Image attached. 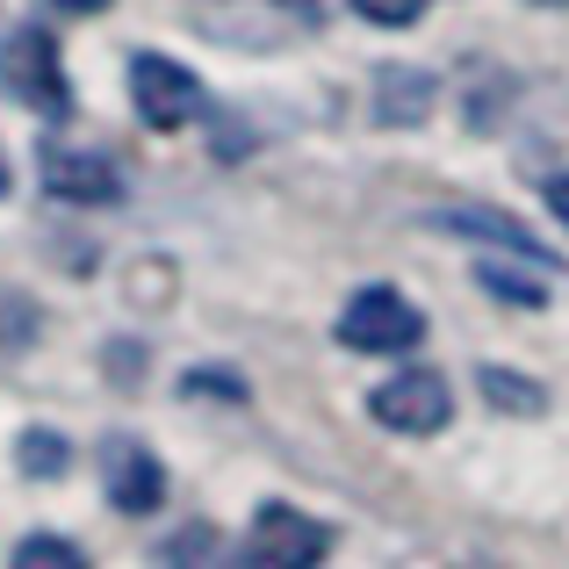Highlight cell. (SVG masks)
I'll return each mask as SVG.
<instances>
[{"label": "cell", "mask_w": 569, "mask_h": 569, "mask_svg": "<svg viewBox=\"0 0 569 569\" xmlns=\"http://www.w3.org/2000/svg\"><path fill=\"white\" fill-rule=\"evenodd\" d=\"M101 483H109V505L130 512V519L159 512V498H167V469H159V455L138 447V440H123V432L101 440Z\"/></svg>", "instance_id": "6"}, {"label": "cell", "mask_w": 569, "mask_h": 569, "mask_svg": "<svg viewBox=\"0 0 569 569\" xmlns=\"http://www.w3.org/2000/svg\"><path fill=\"white\" fill-rule=\"evenodd\" d=\"M476 281H483L490 296H505V303H519V310H541L548 303L541 281H527L519 267H505V260H476Z\"/></svg>", "instance_id": "11"}, {"label": "cell", "mask_w": 569, "mask_h": 569, "mask_svg": "<svg viewBox=\"0 0 569 569\" xmlns=\"http://www.w3.org/2000/svg\"><path fill=\"white\" fill-rule=\"evenodd\" d=\"M58 8H66V14H101L109 0H58Z\"/></svg>", "instance_id": "17"}, {"label": "cell", "mask_w": 569, "mask_h": 569, "mask_svg": "<svg viewBox=\"0 0 569 569\" xmlns=\"http://www.w3.org/2000/svg\"><path fill=\"white\" fill-rule=\"evenodd\" d=\"M548 209H556V217L569 223V173H562V181H556V188H548Z\"/></svg>", "instance_id": "16"}, {"label": "cell", "mask_w": 569, "mask_h": 569, "mask_svg": "<svg viewBox=\"0 0 569 569\" xmlns=\"http://www.w3.org/2000/svg\"><path fill=\"white\" fill-rule=\"evenodd\" d=\"M483 397L490 403H498V411H519V418H533V411H541V389H533L527 376H512V368H483Z\"/></svg>", "instance_id": "13"}, {"label": "cell", "mask_w": 569, "mask_h": 569, "mask_svg": "<svg viewBox=\"0 0 569 569\" xmlns=\"http://www.w3.org/2000/svg\"><path fill=\"white\" fill-rule=\"evenodd\" d=\"M209 556H217V533H209V527H188L181 541L159 548V562H209Z\"/></svg>", "instance_id": "15"}, {"label": "cell", "mask_w": 569, "mask_h": 569, "mask_svg": "<svg viewBox=\"0 0 569 569\" xmlns=\"http://www.w3.org/2000/svg\"><path fill=\"white\" fill-rule=\"evenodd\" d=\"M332 556V527L303 519L296 505H260L252 512V541H246V562H274V569H310Z\"/></svg>", "instance_id": "5"}, {"label": "cell", "mask_w": 569, "mask_h": 569, "mask_svg": "<svg viewBox=\"0 0 569 569\" xmlns=\"http://www.w3.org/2000/svg\"><path fill=\"white\" fill-rule=\"evenodd\" d=\"M432 231H461V238H490V246H512L519 260H533V267H556V252L541 246V238L527 231L519 217H505V209H483V202H461V209H432Z\"/></svg>", "instance_id": "8"}, {"label": "cell", "mask_w": 569, "mask_h": 569, "mask_svg": "<svg viewBox=\"0 0 569 569\" xmlns=\"http://www.w3.org/2000/svg\"><path fill=\"white\" fill-rule=\"evenodd\" d=\"M432 101H440V80H432V72H418V66L376 72V116L382 123H426Z\"/></svg>", "instance_id": "9"}, {"label": "cell", "mask_w": 569, "mask_h": 569, "mask_svg": "<svg viewBox=\"0 0 569 569\" xmlns=\"http://www.w3.org/2000/svg\"><path fill=\"white\" fill-rule=\"evenodd\" d=\"M368 411L382 418L389 432H411V440H426V432H440L447 418H455V389H447L440 368H397L376 397H368Z\"/></svg>", "instance_id": "2"}, {"label": "cell", "mask_w": 569, "mask_h": 569, "mask_svg": "<svg viewBox=\"0 0 569 569\" xmlns=\"http://www.w3.org/2000/svg\"><path fill=\"white\" fill-rule=\"evenodd\" d=\"M8 562H14V569H80L87 556H80L72 541H58V533H29V541L8 548Z\"/></svg>", "instance_id": "12"}, {"label": "cell", "mask_w": 569, "mask_h": 569, "mask_svg": "<svg viewBox=\"0 0 569 569\" xmlns=\"http://www.w3.org/2000/svg\"><path fill=\"white\" fill-rule=\"evenodd\" d=\"M0 194H8V159H0Z\"/></svg>", "instance_id": "18"}, {"label": "cell", "mask_w": 569, "mask_h": 569, "mask_svg": "<svg viewBox=\"0 0 569 569\" xmlns=\"http://www.w3.org/2000/svg\"><path fill=\"white\" fill-rule=\"evenodd\" d=\"M14 461H22V476H37V483H43V476H66L72 469V447L58 440L51 426H29L22 440H14Z\"/></svg>", "instance_id": "10"}, {"label": "cell", "mask_w": 569, "mask_h": 569, "mask_svg": "<svg viewBox=\"0 0 569 569\" xmlns=\"http://www.w3.org/2000/svg\"><path fill=\"white\" fill-rule=\"evenodd\" d=\"M0 87H8V101H22V109L37 116H66L72 109V87H66V66H58V43L51 29H14L8 43H0Z\"/></svg>", "instance_id": "1"}, {"label": "cell", "mask_w": 569, "mask_h": 569, "mask_svg": "<svg viewBox=\"0 0 569 569\" xmlns=\"http://www.w3.org/2000/svg\"><path fill=\"white\" fill-rule=\"evenodd\" d=\"M43 188H51L58 202H87V209L123 202V173H116V159L72 152V144H43Z\"/></svg>", "instance_id": "7"}, {"label": "cell", "mask_w": 569, "mask_h": 569, "mask_svg": "<svg viewBox=\"0 0 569 569\" xmlns=\"http://www.w3.org/2000/svg\"><path fill=\"white\" fill-rule=\"evenodd\" d=\"M533 8H569V0H533Z\"/></svg>", "instance_id": "19"}, {"label": "cell", "mask_w": 569, "mask_h": 569, "mask_svg": "<svg viewBox=\"0 0 569 569\" xmlns=\"http://www.w3.org/2000/svg\"><path fill=\"white\" fill-rule=\"evenodd\" d=\"M418 8H426V0H353V14H361V22H376V29H411Z\"/></svg>", "instance_id": "14"}, {"label": "cell", "mask_w": 569, "mask_h": 569, "mask_svg": "<svg viewBox=\"0 0 569 569\" xmlns=\"http://www.w3.org/2000/svg\"><path fill=\"white\" fill-rule=\"evenodd\" d=\"M130 101L152 130H181L188 116H202V80L181 66V58H159V51H138L130 58Z\"/></svg>", "instance_id": "4"}, {"label": "cell", "mask_w": 569, "mask_h": 569, "mask_svg": "<svg viewBox=\"0 0 569 569\" xmlns=\"http://www.w3.org/2000/svg\"><path fill=\"white\" fill-rule=\"evenodd\" d=\"M418 339H426V318L397 289H361L339 310V347H353V353H403Z\"/></svg>", "instance_id": "3"}]
</instances>
